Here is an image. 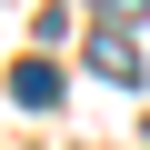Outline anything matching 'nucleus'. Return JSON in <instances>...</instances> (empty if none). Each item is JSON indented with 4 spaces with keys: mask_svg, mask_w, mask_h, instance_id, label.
Returning a JSON list of instances; mask_svg holds the SVG:
<instances>
[{
    "mask_svg": "<svg viewBox=\"0 0 150 150\" xmlns=\"http://www.w3.org/2000/svg\"><path fill=\"white\" fill-rule=\"evenodd\" d=\"M90 70H100V80H120V90H140V50L110 30V40H90Z\"/></svg>",
    "mask_w": 150,
    "mask_h": 150,
    "instance_id": "obj_1",
    "label": "nucleus"
},
{
    "mask_svg": "<svg viewBox=\"0 0 150 150\" xmlns=\"http://www.w3.org/2000/svg\"><path fill=\"white\" fill-rule=\"evenodd\" d=\"M100 10H110V20H140V10H150V0H100Z\"/></svg>",
    "mask_w": 150,
    "mask_h": 150,
    "instance_id": "obj_3",
    "label": "nucleus"
},
{
    "mask_svg": "<svg viewBox=\"0 0 150 150\" xmlns=\"http://www.w3.org/2000/svg\"><path fill=\"white\" fill-rule=\"evenodd\" d=\"M10 100L50 110V100H60V70H50V60H20V70H10Z\"/></svg>",
    "mask_w": 150,
    "mask_h": 150,
    "instance_id": "obj_2",
    "label": "nucleus"
}]
</instances>
